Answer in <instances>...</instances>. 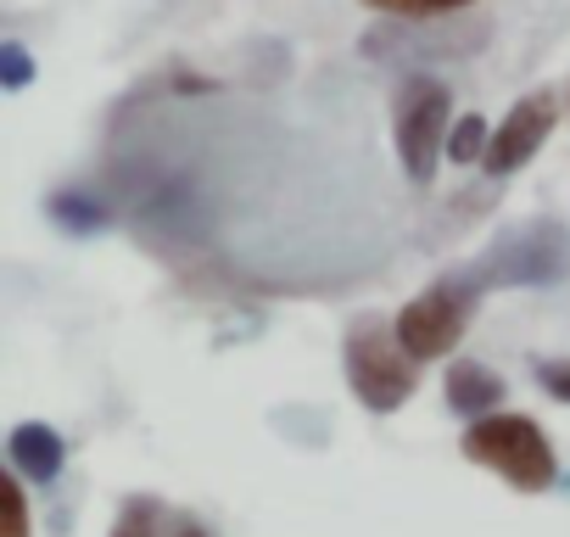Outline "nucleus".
Listing matches in <instances>:
<instances>
[{"label": "nucleus", "instance_id": "obj_11", "mask_svg": "<svg viewBox=\"0 0 570 537\" xmlns=\"http://www.w3.org/2000/svg\"><path fill=\"white\" fill-rule=\"evenodd\" d=\"M375 12H392V18H442V12H459V7H475V0H364Z\"/></svg>", "mask_w": 570, "mask_h": 537}, {"label": "nucleus", "instance_id": "obj_8", "mask_svg": "<svg viewBox=\"0 0 570 537\" xmlns=\"http://www.w3.org/2000/svg\"><path fill=\"white\" fill-rule=\"evenodd\" d=\"M503 398V381L487 370V364H453L448 370V409L453 414H470V420H487Z\"/></svg>", "mask_w": 570, "mask_h": 537}, {"label": "nucleus", "instance_id": "obj_14", "mask_svg": "<svg viewBox=\"0 0 570 537\" xmlns=\"http://www.w3.org/2000/svg\"><path fill=\"white\" fill-rule=\"evenodd\" d=\"M0 62H7V85H12V90L29 85V51H23V46L7 40V46H0Z\"/></svg>", "mask_w": 570, "mask_h": 537}, {"label": "nucleus", "instance_id": "obj_5", "mask_svg": "<svg viewBox=\"0 0 570 537\" xmlns=\"http://www.w3.org/2000/svg\"><path fill=\"white\" fill-rule=\"evenodd\" d=\"M570 263V241L559 224H531L520 235H509L503 246H492L481 263H470V275L487 286H537V281H559Z\"/></svg>", "mask_w": 570, "mask_h": 537}, {"label": "nucleus", "instance_id": "obj_3", "mask_svg": "<svg viewBox=\"0 0 570 537\" xmlns=\"http://www.w3.org/2000/svg\"><path fill=\"white\" fill-rule=\"evenodd\" d=\"M475 303H481V281L470 275V268H459V275H442L431 281L392 325H397V342L409 348V359L431 364V359H448L459 348V336L470 331L475 320Z\"/></svg>", "mask_w": 570, "mask_h": 537}, {"label": "nucleus", "instance_id": "obj_1", "mask_svg": "<svg viewBox=\"0 0 570 537\" xmlns=\"http://www.w3.org/2000/svg\"><path fill=\"white\" fill-rule=\"evenodd\" d=\"M342 359H347V387H353V398L364 409L392 414V409H403L414 398V364L420 359H409V348L397 342L392 320H381V314L353 320Z\"/></svg>", "mask_w": 570, "mask_h": 537}, {"label": "nucleus", "instance_id": "obj_2", "mask_svg": "<svg viewBox=\"0 0 570 537\" xmlns=\"http://www.w3.org/2000/svg\"><path fill=\"white\" fill-rule=\"evenodd\" d=\"M464 459L481 465V470H492V476H503V481L520 487V492H548L553 476H559V459H553L542 426L525 420V414L470 420V431H464Z\"/></svg>", "mask_w": 570, "mask_h": 537}, {"label": "nucleus", "instance_id": "obj_12", "mask_svg": "<svg viewBox=\"0 0 570 537\" xmlns=\"http://www.w3.org/2000/svg\"><path fill=\"white\" fill-rule=\"evenodd\" d=\"M537 387L553 398V403H570V359H537Z\"/></svg>", "mask_w": 570, "mask_h": 537}, {"label": "nucleus", "instance_id": "obj_13", "mask_svg": "<svg viewBox=\"0 0 570 537\" xmlns=\"http://www.w3.org/2000/svg\"><path fill=\"white\" fill-rule=\"evenodd\" d=\"M7 537H29V504H23V476H7Z\"/></svg>", "mask_w": 570, "mask_h": 537}, {"label": "nucleus", "instance_id": "obj_6", "mask_svg": "<svg viewBox=\"0 0 570 537\" xmlns=\"http://www.w3.org/2000/svg\"><path fill=\"white\" fill-rule=\"evenodd\" d=\"M553 118H559V107H553V96L548 90H537V96H520L514 107H509V118L492 129V146H487V174H514L520 163H531L537 152H542V140L553 135Z\"/></svg>", "mask_w": 570, "mask_h": 537}, {"label": "nucleus", "instance_id": "obj_4", "mask_svg": "<svg viewBox=\"0 0 570 537\" xmlns=\"http://www.w3.org/2000/svg\"><path fill=\"white\" fill-rule=\"evenodd\" d=\"M453 124V96L442 79L431 74H414L403 79L397 90V107H392V140H397V163L414 185H431L436 163H442V146H448V129Z\"/></svg>", "mask_w": 570, "mask_h": 537}, {"label": "nucleus", "instance_id": "obj_9", "mask_svg": "<svg viewBox=\"0 0 570 537\" xmlns=\"http://www.w3.org/2000/svg\"><path fill=\"white\" fill-rule=\"evenodd\" d=\"M168 526H174V515H168L157 498H129L124 515H118V526H112V537H157V531H168Z\"/></svg>", "mask_w": 570, "mask_h": 537}, {"label": "nucleus", "instance_id": "obj_15", "mask_svg": "<svg viewBox=\"0 0 570 537\" xmlns=\"http://www.w3.org/2000/svg\"><path fill=\"white\" fill-rule=\"evenodd\" d=\"M168 537H207V531H202V526H196V520H185V515H179V520H174V531H168Z\"/></svg>", "mask_w": 570, "mask_h": 537}, {"label": "nucleus", "instance_id": "obj_10", "mask_svg": "<svg viewBox=\"0 0 570 537\" xmlns=\"http://www.w3.org/2000/svg\"><path fill=\"white\" fill-rule=\"evenodd\" d=\"M487 146H492V129L470 113V118H453V135H448V163H487Z\"/></svg>", "mask_w": 570, "mask_h": 537}, {"label": "nucleus", "instance_id": "obj_7", "mask_svg": "<svg viewBox=\"0 0 570 537\" xmlns=\"http://www.w3.org/2000/svg\"><path fill=\"white\" fill-rule=\"evenodd\" d=\"M7 459H12V470H18V476H29V481H51V476H62L68 448H62V437H57L51 426L23 420V426L7 437Z\"/></svg>", "mask_w": 570, "mask_h": 537}]
</instances>
